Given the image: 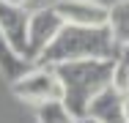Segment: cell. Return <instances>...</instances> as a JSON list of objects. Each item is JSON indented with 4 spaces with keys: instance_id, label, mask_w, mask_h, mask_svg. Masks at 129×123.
Here are the masks:
<instances>
[{
    "instance_id": "cell-13",
    "label": "cell",
    "mask_w": 129,
    "mask_h": 123,
    "mask_svg": "<svg viewBox=\"0 0 129 123\" xmlns=\"http://www.w3.org/2000/svg\"><path fill=\"white\" fill-rule=\"evenodd\" d=\"M80 123H102V120H96V118H91V115H82Z\"/></svg>"
},
{
    "instance_id": "cell-2",
    "label": "cell",
    "mask_w": 129,
    "mask_h": 123,
    "mask_svg": "<svg viewBox=\"0 0 129 123\" xmlns=\"http://www.w3.org/2000/svg\"><path fill=\"white\" fill-rule=\"evenodd\" d=\"M115 38L107 30V25H72L63 22L60 33L52 38V44L36 63L58 66L66 60H82V57H113L115 52Z\"/></svg>"
},
{
    "instance_id": "cell-4",
    "label": "cell",
    "mask_w": 129,
    "mask_h": 123,
    "mask_svg": "<svg viewBox=\"0 0 129 123\" xmlns=\"http://www.w3.org/2000/svg\"><path fill=\"white\" fill-rule=\"evenodd\" d=\"M60 27H63V17L52 8V3L30 8V22H27V60L30 63L41 57V52L52 44Z\"/></svg>"
},
{
    "instance_id": "cell-6",
    "label": "cell",
    "mask_w": 129,
    "mask_h": 123,
    "mask_svg": "<svg viewBox=\"0 0 129 123\" xmlns=\"http://www.w3.org/2000/svg\"><path fill=\"white\" fill-rule=\"evenodd\" d=\"M52 8L72 25H107V6L96 0H52Z\"/></svg>"
},
{
    "instance_id": "cell-14",
    "label": "cell",
    "mask_w": 129,
    "mask_h": 123,
    "mask_svg": "<svg viewBox=\"0 0 129 123\" xmlns=\"http://www.w3.org/2000/svg\"><path fill=\"white\" fill-rule=\"evenodd\" d=\"M124 109H126V123H129V93L124 96Z\"/></svg>"
},
{
    "instance_id": "cell-10",
    "label": "cell",
    "mask_w": 129,
    "mask_h": 123,
    "mask_svg": "<svg viewBox=\"0 0 129 123\" xmlns=\"http://www.w3.org/2000/svg\"><path fill=\"white\" fill-rule=\"evenodd\" d=\"M36 123H80V118L60 98H52L36 107Z\"/></svg>"
},
{
    "instance_id": "cell-15",
    "label": "cell",
    "mask_w": 129,
    "mask_h": 123,
    "mask_svg": "<svg viewBox=\"0 0 129 123\" xmlns=\"http://www.w3.org/2000/svg\"><path fill=\"white\" fill-rule=\"evenodd\" d=\"M47 3H52V0H36V6H47Z\"/></svg>"
},
{
    "instance_id": "cell-11",
    "label": "cell",
    "mask_w": 129,
    "mask_h": 123,
    "mask_svg": "<svg viewBox=\"0 0 129 123\" xmlns=\"http://www.w3.org/2000/svg\"><path fill=\"white\" fill-rule=\"evenodd\" d=\"M113 88L118 93H129V44H118L113 52Z\"/></svg>"
},
{
    "instance_id": "cell-8",
    "label": "cell",
    "mask_w": 129,
    "mask_h": 123,
    "mask_svg": "<svg viewBox=\"0 0 129 123\" xmlns=\"http://www.w3.org/2000/svg\"><path fill=\"white\" fill-rule=\"evenodd\" d=\"M33 63L22 57L17 49L8 44V38H6V33H3V27H0V77L6 79V82H11V79H17L22 71H27Z\"/></svg>"
},
{
    "instance_id": "cell-5",
    "label": "cell",
    "mask_w": 129,
    "mask_h": 123,
    "mask_svg": "<svg viewBox=\"0 0 129 123\" xmlns=\"http://www.w3.org/2000/svg\"><path fill=\"white\" fill-rule=\"evenodd\" d=\"M27 22H30V8L0 0V27H3L8 44L22 57H27Z\"/></svg>"
},
{
    "instance_id": "cell-1",
    "label": "cell",
    "mask_w": 129,
    "mask_h": 123,
    "mask_svg": "<svg viewBox=\"0 0 129 123\" xmlns=\"http://www.w3.org/2000/svg\"><path fill=\"white\" fill-rule=\"evenodd\" d=\"M60 82V101L77 115H88L91 101L113 85V57H82L55 66Z\"/></svg>"
},
{
    "instance_id": "cell-7",
    "label": "cell",
    "mask_w": 129,
    "mask_h": 123,
    "mask_svg": "<svg viewBox=\"0 0 129 123\" xmlns=\"http://www.w3.org/2000/svg\"><path fill=\"white\" fill-rule=\"evenodd\" d=\"M88 115L102 123H126V109H124V93H118L113 85L104 88L99 96L91 101Z\"/></svg>"
},
{
    "instance_id": "cell-9",
    "label": "cell",
    "mask_w": 129,
    "mask_h": 123,
    "mask_svg": "<svg viewBox=\"0 0 129 123\" xmlns=\"http://www.w3.org/2000/svg\"><path fill=\"white\" fill-rule=\"evenodd\" d=\"M107 30L115 44H129V0H115L107 6Z\"/></svg>"
},
{
    "instance_id": "cell-3",
    "label": "cell",
    "mask_w": 129,
    "mask_h": 123,
    "mask_svg": "<svg viewBox=\"0 0 129 123\" xmlns=\"http://www.w3.org/2000/svg\"><path fill=\"white\" fill-rule=\"evenodd\" d=\"M8 85H11V93L19 101L33 104V107L52 101V98H60V82H58L55 66H47V63H33L27 71H22Z\"/></svg>"
},
{
    "instance_id": "cell-12",
    "label": "cell",
    "mask_w": 129,
    "mask_h": 123,
    "mask_svg": "<svg viewBox=\"0 0 129 123\" xmlns=\"http://www.w3.org/2000/svg\"><path fill=\"white\" fill-rule=\"evenodd\" d=\"M3 3H14V6H25V8H36V0H3Z\"/></svg>"
}]
</instances>
